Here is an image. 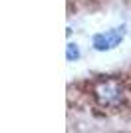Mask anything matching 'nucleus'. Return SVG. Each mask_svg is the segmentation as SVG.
I'll list each match as a JSON object with an SVG mask.
<instances>
[{
  "mask_svg": "<svg viewBox=\"0 0 131 133\" xmlns=\"http://www.w3.org/2000/svg\"><path fill=\"white\" fill-rule=\"evenodd\" d=\"M95 99L99 101L101 107H113L119 105L123 101V83L119 79H107V82H101L95 85Z\"/></svg>",
  "mask_w": 131,
  "mask_h": 133,
  "instance_id": "nucleus-1",
  "label": "nucleus"
}]
</instances>
